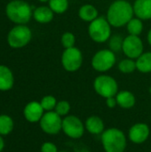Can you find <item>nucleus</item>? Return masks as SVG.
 Here are the masks:
<instances>
[{"label": "nucleus", "instance_id": "nucleus-19", "mask_svg": "<svg viewBox=\"0 0 151 152\" xmlns=\"http://www.w3.org/2000/svg\"><path fill=\"white\" fill-rule=\"evenodd\" d=\"M79 17L85 21H93L98 16V11L93 5L85 4L83 5L78 12Z\"/></svg>", "mask_w": 151, "mask_h": 152}, {"label": "nucleus", "instance_id": "nucleus-1", "mask_svg": "<svg viewBox=\"0 0 151 152\" xmlns=\"http://www.w3.org/2000/svg\"><path fill=\"white\" fill-rule=\"evenodd\" d=\"M133 7L125 0L114 2L108 11V21L114 27H121L128 23L133 15Z\"/></svg>", "mask_w": 151, "mask_h": 152}, {"label": "nucleus", "instance_id": "nucleus-10", "mask_svg": "<svg viewBox=\"0 0 151 152\" xmlns=\"http://www.w3.org/2000/svg\"><path fill=\"white\" fill-rule=\"evenodd\" d=\"M116 62L114 52L110 50H101L96 53L92 60V65L94 69L100 72L109 70Z\"/></svg>", "mask_w": 151, "mask_h": 152}, {"label": "nucleus", "instance_id": "nucleus-28", "mask_svg": "<svg viewBox=\"0 0 151 152\" xmlns=\"http://www.w3.org/2000/svg\"><path fill=\"white\" fill-rule=\"evenodd\" d=\"M61 43H62V45L68 49V48H71L74 46V44H75V37L72 33L70 32H66L62 35V37H61Z\"/></svg>", "mask_w": 151, "mask_h": 152}, {"label": "nucleus", "instance_id": "nucleus-21", "mask_svg": "<svg viewBox=\"0 0 151 152\" xmlns=\"http://www.w3.org/2000/svg\"><path fill=\"white\" fill-rule=\"evenodd\" d=\"M13 121L7 115H0V135H6L12 132Z\"/></svg>", "mask_w": 151, "mask_h": 152}, {"label": "nucleus", "instance_id": "nucleus-20", "mask_svg": "<svg viewBox=\"0 0 151 152\" xmlns=\"http://www.w3.org/2000/svg\"><path fill=\"white\" fill-rule=\"evenodd\" d=\"M136 67L142 73L151 72V53H142L136 61Z\"/></svg>", "mask_w": 151, "mask_h": 152}, {"label": "nucleus", "instance_id": "nucleus-17", "mask_svg": "<svg viewBox=\"0 0 151 152\" xmlns=\"http://www.w3.org/2000/svg\"><path fill=\"white\" fill-rule=\"evenodd\" d=\"M33 16L34 19L39 23H48L53 18V12L50 7L40 6L34 11Z\"/></svg>", "mask_w": 151, "mask_h": 152}, {"label": "nucleus", "instance_id": "nucleus-13", "mask_svg": "<svg viewBox=\"0 0 151 152\" xmlns=\"http://www.w3.org/2000/svg\"><path fill=\"white\" fill-rule=\"evenodd\" d=\"M24 117L25 118L31 123H35L40 121L44 115V109L41 106L40 102H30L24 108Z\"/></svg>", "mask_w": 151, "mask_h": 152}, {"label": "nucleus", "instance_id": "nucleus-11", "mask_svg": "<svg viewBox=\"0 0 151 152\" xmlns=\"http://www.w3.org/2000/svg\"><path fill=\"white\" fill-rule=\"evenodd\" d=\"M122 49L127 57L135 59L139 58L142 54L143 44L138 36L130 35L124 39Z\"/></svg>", "mask_w": 151, "mask_h": 152}, {"label": "nucleus", "instance_id": "nucleus-16", "mask_svg": "<svg viewBox=\"0 0 151 152\" xmlns=\"http://www.w3.org/2000/svg\"><path fill=\"white\" fill-rule=\"evenodd\" d=\"M13 86V75L9 68L0 65V91H8Z\"/></svg>", "mask_w": 151, "mask_h": 152}, {"label": "nucleus", "instance_id": "nucleus-33", "mask_svg": "<svg viewBox=\"0 0 151 152\" xmlns=\"http://www.w3.org/2000/svg\"><path fill=\"white\" fill-rule=\"evenodd\" d=\"M40 2H47V1H49V0H39Z\"/></svg>", "mask_w": 151, "mask_h": 152}, {"label": "nucleus", "instance_id": "nucleus-6", "mask_svg": "<svg viewBox=\"0 0 151 152\" xmlns=\"http://www.w3.org/2000/svg\"><path fill=\"white\" fill-rule=\"evenodd\" d=\"M32 37L30 29L24 25H19L10 30L7 41L11 47L20 48L28 44Z\"/></svg>", "mask_w": 151, "mask_h": 152}, {"label": "nucleus", "instance_id": "nucleus-31", "mask_svg": "<svg viewBox=\"0 0 151 152\" xmlns=\"http://www.w3.org/2000/svg\"><path fill=\"white\" fill-rule=\"evenodd\" d=\"M4 147V140H3V138L0 136V152L3 151Z\"/></svg>", "mask_w": 151, "mask_h": 152}, {"label": "nucleus", "instance_id": "nucleus-27", "mask_svg": "<svg viewBox=\"0 0 151 152\" xmlns=\"http://www.w3.org/2000/svg\"><path fill=\"white\" fill-rule=\"evenodd\" d=\"M55 112L58 113L61 117V116H66L69 112L70 110V105L67 101H61L57 102L56 107H55Z\"/></svg>", "mask_w": 151, "mask_h": 152}, {"label": "nucleus", "instance_id": "nucleus-3", "mask_svg": "<svg viewBox=\"0 0 151 152\" xmlns=\"http://www.w3.org/2000/svg\"><path fill=\"white\" fill-rule=\"evenodd\" d=\"M5 12L12 21L21 25L28 22L32 16L30 5L22 0H13L8 3Z\"/></svg>", "mask_w": 151, "mask_h": 152}, {"label": "nucleus", "instance_id": "nucleus-8", "mask_svg": "<svg viewBox=\"0 0 151 152\" xmlns=\"http://www.w3.org/2000/svg\"><path fill=\"white\" fill-rule=\"evenodd\" d=\"M85 126L83 122L76 116H67L62 119V131L66 135L73 139L83 136Z\"/></svg>", "mask_w": 151, "mask_h": 152}, {"label": "nucleus", "instance_id": "nucleus-14", "mask_svg": "<svg viewBox=\"0 0 151 152\" xmlns=\"http://www.w3.org/2000/svg\"><path fill=\"white\" fill-rule=\"evenodd\" d=\"M134 13L142 20L151 18V0H136L133 4Z\"/></svg>", "mask_w": 151, "mask_h": 152}, {"label": "nucleus", "instance_id": "nucleus-2", "mask_svg": "<svg viewBox=\"0 0 151 152\" xmlns=\"http://www.w3.org/2000/svg\"><path fill=\"white\" fill-rule=\"evenodd\" d=\"M101 143L106 152H124L126 137L118 128H109L101 134Z\"/></svg>", "mask_w": 151, "mask_h": 152}, {"label": "nucleus", "instance_id": "nucleus-34", "mask_svg": "<svg viewBox=\"0 0 151 152\" xmlns=\"http://www.w3.org/2000/svg\"><path fill=\"white\" fill-rule=\"evenodd\" d=\"M59 152H67V151H59Z\"/></svg>", "mask_w": 151, "mask_h": 152}, {"label": "nucleus", "instance_id": "nucleus-22", "mask_svg": "<svg viewBox=\"0 0 151 152\" xmlns=\"http://www.w3.org/2000/svg\"><path fill=\"white\" fill-rule=\"evenodd\" d=\"M143 28L142 21L140 19H132L127 23V30L130 35L138 36L142 33Z\"/></svg>", "mask_w": 151, "mask_h": 152}, {"label": "nucleus", "instance_id": "nucleus-23", "mask_svg": "<svg viewBox=\"0 0 151 152\" xmlns=\"http://www.w3.org/2000/svg\"><path fill=\"white\" fill-rule=\"evenodd\" d=\"M49 6L53 12L62 13L68 9L69 2L68 0H49Z\"/></svg>", "mask_w": 151, "mask_h": 152}, {"label": "nucleus", "instance_id": "nucleus-5", "mask_svg": "<svg viewBox=\"0 0 151 152\" xmlns=\"http://www.w3.org/2000/svg\"><path fill=\"white\" fill-rule=\"evenodd\" d=\"M93 86L96 93L106 99L114 97L117 94L118 89L117 81L113 77L106 75L97 77L94 80Z\"/></svg>", "mask_w": 151, "mask_h": 152}, {"label": "nucleus", "instance_id": "nucleus-26", "mask_svg": "<svg viewBox=\"0 0 151 152\" xmlns=\"http://www.w3.org/2000/svg\"><path fill=\"white\" fill-rule=\"evenodd\" d=\"M123 38L120 37V35H114L109 39V47L112 52H119L123 47Z\"/></svg>", "mask_w": 151, "mask_h": 152}, {"label": "nucleus", "instance_id": "nucleus-7", "mask_svg": "<svg viewBox=\"0 0 151 152\" xmlns=\"http://www.w3.org/2000/svg\"><path fill=\"white\" fill-rule=\"evenodd\" d=\"M40 126L48 134H57L62 130V119L55 111H47L40 119Z\"/></svg>", "mask_w": 151, "mask_h": 152}, {"label": "nucleus", "instance_id": "nucleus-12", "mask_svg": "<svg viewBox=\"0 0 151 152\" xmlns=\"http://www.w3.org/2000/svg\"><path fill=\"white\" fill-rule=\"evenodd\" d=\"M150 131L148 125L144 123H137L129 130V139L136 144H141L146 142L150 136Z\"/></svg>", "mask_w": 151, "mask_h": 152}, {"label": "nucleus", "instance_id": "nucleus-9", "mask_svg": "<svg viewBox=\"0 0 151 152\" xmlns=\"http://www.w3.org/2000/svg\"><path fill=\"white\" fill-rule=\"evenodd\" d=\"M83 61V57L80 50L76 47H71L66 49L61 57V63L63 68L68 71H76L77 70Z\"/></svg>", "mask_w": 151, "mask_h": 152}, {"label": "nucleus", "instance_id": "nucleus-25", "mask_svg": "<svg viewBox=\"0 0 151 152\" xmlns=\"http://www.w3.org/2000/svg\"><path fill=\"white\" fill-rule=\"evenodd\" d=\"M41 106L43 107L44 110H47V111H51L53 109H55L57 102L56 99L52 96V95H47L44 96L42 100H41Z\"/></svg>", "mask_w": 151, "mask_h": 152}, {"label": "nucleus", "instance_id": "nucleus-4", "mask_svg": "<svg viewBox=\"0 0 151 152\" xmlns=\"http://www.w3.org/2000/svg\"><path fill=\"white\" fill-rule=\"evenodd\" d=\"M109 22L103 17L96 18L89 26V35L91 38L98 43H102L108 40L110 37Z\"/></svg>", "mask_w": 151, "mask_h": 152}, {"label": "nucleus", "instance_id": "nucleus-32", "mask_svg": "<svg viewBox=\"0 0 151 152\" xmlns=\"http://www.w3.org/2000/svg\"><path fill=\"white\" fill-rule=\"evenodd\" d=\"M148 41H149V43L151 45V29L150 30L149 34H148Z\"/></svg>", "mask_w": 151, "mask_h": 152}, {"label": "nucleus", "instance_id": "nucleus-24", "mask_svg": "<svg viewBox=\"0 0 151 152\" xmlns=\"http://www.w3.org/2000/svg\"><path fill=\"white\" fill-rule=\"evenodd\" d=\"M136 68V62L130 59L124 60L118 64V69L123 73H132L135 70Z\"/></svg>", "mask_w": 151, "mask_h": 152}, {"label": "nucleus", "instance_id": "nucleus-30", "mask_svg": "<svg viewBox=\"0 0 151 152\" xmlns=\"http://www.w3.org/2000/svg\"><path fill=\"white\" fill-rule=\"evenodd\" d=\"M106 104H107V106H108L109 108H110V109L116 107V105L117 104V99L115 98V96H114V97L107 98V99H106Z\"/></svg>", "mask_w": 151, "mask_h": 152}, {"label": "nucleus", "instance_id": "nucleus-15", "mask_svg": "<svg viewBox=\"0 0 151 152\" xmlns=\"http://www.w3.org/2000/svg\"><path fill=\"white\" fill-rule=\"evenodd\" d=\"M85 129L92 134H101L104 132V123L98 116L89 117L85 124Z\"/></svg>", "mask_w": 151, "mask_h": 152}, {"label": "nucleus", "instance_id": "nucleus-18", "mask_svg": "<svg viewBox=\"0 0 151 152\" xmlns=\"http://www.w3.org/2000/svg\"><path fill=\"white\" fill-rule=\"evenodd\" d=\"M117 105L123 109H130L135 104V97L129 91H122L116 96Z\"/></svg>", "mask_w": 151, "mask_h": 152}, {"label": "nucleus", "instance_id": "nucleus-29", "mask_svg": "<svg viewBox=\"0 0 151 152\" xmlns=\"http://www.w3.org/2000/svg\"><path fill=\"white\" fill-rule=\"evenodd\" d=\"M41 152H59L55 144L53 142H44L41 147Z\"/></svg>", "mask_w": 151, "mask_h": 152}]
</instances>
